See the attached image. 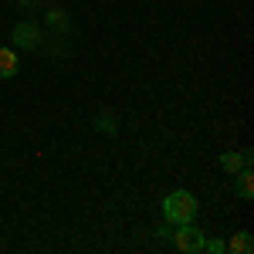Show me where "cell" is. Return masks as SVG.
<instances>
[{"label": "cell", "mask_w": 254, "mask_h": 254, "mask_svg": "<svg viewBox=\"0 0 254 254\" xmlns=\"http://www.w3.org/2000/svg\"><path fill=\"white\" fill-rule=\"evenodd\" d=\"M163 217L166 224H193L196 217V196L190 190H173V193L163 196Z\"/></svg>", "instance_id": "obj_1"}, {"label": "cell", "mask_w": 254, "mask_h": 254, "mask_svg": "<svg viewBox=\"0 0 254 254\" xmlns=\"http://www.w3.org/2000/svg\"><path fill=\"white\" fill-rule=\"evenodd\" d=\"M203 231L200 227H190V224H176V231H173V244L180 248L183 254H196V251H203Z\"/></svg>", "instance_id": "obj_2"}, {"label": "cell", "mask_w": 254, "mask_h": 254, "mask_svg": "<svg viewBox=\"0 0 254 254\" xmlns=\"http://www.w3.org/2000/svg\"><path fill=\"white\" fill-rule=\"evenodd\" d=\"M14 44L24 48V51H34L41 44V24L38 20H20V24H14Z\"/></svg>", "instance_id": "obj_3"}, {"label": "cell", "mask_w": 254, "mask_h": 254, "mask_svg": "<svg viewBox=\"0 0 254 254\" xmlns=\"http://www.w3.org/2000/svg\"><path fill=\"white\" fill-rule=\"evenodd\" d=\"M251 159H254L251 149H244V153H224V156H220V170H227V173H237V170L251 166Z\"/></svg>", "instance_id": "obj_4"}, {"label": "cell", "mask_w": 254, "mask_h": 254, "mask_svg": "<svg viewBox=\"0 0 254 254\" xmlns=\"http://www.w3.org/2000/svg\"><path fill=\"white\" fill-rule=\"evenodd\" d=\"M237 196L241 200H251L254 196V176H251V166H244V170H237Z\"/></svg>", "instance_id": "obj_5"}, {"label": "cell", "mask_w": 254, "mask_h": 254, "mask_svg": "<svg viewBox=\"0 0 254 254\" xmlns=\"http://www.w3.org/2000/svg\"><path fill=\"white\" fill-rule=\"evenodd\" d=\"M17 75V51L0 48V78H14Z\"/></svg>", "instance_id": "obj_6"}, {"label": "cell", "mask_w": 254, "mask_h": 254, "mask_svg": "<svg viewBox=\"0 0 254 254\" xmlns=\"http://www.w3.org/2000/svg\"><path fill=\"white\" fill-rule=\"evenodd\" d=\"M227 251H234V254H251V251H254V237L248 234V231H241V234H234L231 241H227Z\"/></svg>", "instance_id": "obj_7"}, {"label": "cell", "mask_w": 254, "mask_h": 254, "mask_svg": "<svg viewBox=\"0 0 254 254\" xmlns=\"http://www.w3.org/2000/svg\"><path fill=\"white\" fill-rule=\"evenodd\" d=\"M48 24H51L55 31H68V27H71V24H68V17H64L61 10H51V14H48Z\"/></svg>", "instance_id": "obj_8"}, {"label": "cell", "mask_w": 254, "mask_h": 254, "mask_svg": "<svg viewBox=\"0 0 254 254\" xmlns=\"http://www.w3.org/2000/svg\"><path fill=\"white\" fill-rule=\"evenodd\" d=\"M95 129H102V132H109V136H112V132H116V122H112V116H109V112L95 116Z\"/></svg>", "instance_id": "obj_9"}, {"label": "cell", "mask_w": 254, "mask_h": 254, "mask_svg": "<svg viewBox=\"0 0 254 254\" xmlns=\"http://www.w3.org/2000/svg\"><path fill=\"white\" fill-rule=\"evenodd\" d=\"M203 251H210V254H224V251H227V241H203Z\"/></svg>", "instance_id": "obj_10"}]
</instances>
